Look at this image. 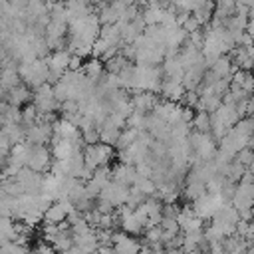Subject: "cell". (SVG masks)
Returning a JSON list of instances; mask_svg holds the SVG:
<instances>
[{"mask_svg": "<svg viewBox=\"0 0 254 254\" xmlns=\"http://www.w3.org/2000/svg\"><path fill=\"white\" fill-rule=\"evenodd\" d=\"M189 143L192 153L200 159V161H212L218 147H216V139L208 133H198V131H190L189 133Z\"/></svg>", "mask_w": 254, "mask_h": 254, "instance_id": "1", "label": "cell"}, {"mask_svg": "<svg viewBox=\"0 0 254 254\" xmlns=\"http://www.w3.org/2000/svg\"><path fill=\"white\" fill-rule=\"evenodd\" d=\"M32 103L36 105L38 113H54V111L60 109V103L54 97L52 83H42L40 87H36L34 93H32Z\"/></svg>", "mask_w": 254, "mask_h": 254, "instance_id": "2", "label": "cell"}, {"mask_svg": "<svg viewBox=\"0 0 254 254\" xmlns=\"http://www.w3.org/2000/svg\"><path fill=\"white\" fill-rule=\"evenodd\" d=\"M50 165H52V151L46 145H32L30 143L26 167H30L32 171H38V173H48Z\"/></svg>", "mask_w": 254, "mask_h": 254, "instance_id": "3", "label": "cell"}, {"mask_svg": "<svg viewBox=\"0 0 254 254\" xmlns=\"http://www.w3.org/2000/svg\"><path fill=\"white\" fill-rule=\"evenodd\" d=\"M26 127V141L32 145H46L52 141L54 135V123H46L38 117L36 123L32 125H24Z\"/></svg>", "mask_w": 254, "mask_h": 254, "instance_id": "4", "label": "cell"}, {"mask_svg": "<svg viewBox=\"0 0 254 254\" xmlns=\"http://www.w3.org/2000/svg\"><path fill=\"white\" fill-rule=\"evenodd\" d=\"M14 179H16V181L22 185L24 192H28V194H38V192H42L44 173L32 171L30 167H22V169L16 173V177H14Z\"/></svg>", "mask_w": 254, "mask_h": 254, "instance_id": "5", "label": "cell"}, {"mask_svg": "<svg viewBox=\"0 0 254 254\" xmlns=\"http://www.w3.org/2000/svg\"><path fill=\"white\" fill-rule=\"evenodd\" d=\"M99 196H101V198H105V200H109V202L117 208V206H121V204H125V202H127L129 187H127V185H121V183H117V181H109V183L101 189Z\"/></svg>", "mask_w": 254, "mask_h": 254, "instance_id": "6", "label": "cell"}, {"mask_svg": "<svg viewBox=\"0 0 254 254\" xmlns=\"http://www.w3.org/2000/svg\"><path fill=\"white\" fill-rule=\"evenodd\" d=\"M246 143H248V137H244V135L236 133V131H234V127H230V129L226 131V135L218 139V149H220L222 153H226V155H230V157L234 159V155H236L242 147H246Z\"/></svg>", "mask_w": 254, "mask_h": 254, "instance_id": "7", "label": "cell"}, {"mask_svg": "<svg viewBox=\"0 0 254 254\" xmlns=\"http://www.w3.org/2000/svg\"><path fill=\"white\" fill-rule=\"evenodd\" d=\"M177 222H179V226H181V232L200 230V228L204 226V220H202L200 216H196L194 210H192V206H189V204L181 206V210H179V214H177Z\"/></svg>", "mask_w": 254, "mask_h": 254, "instance_id": "8", "label": "cell"}, {"mask_svg": "<svg viewBox=\"0 0 254 254\" xmlns=\"http://www.w3.org/2000/svg\"><path fill=\"white\" fill-rule=\"evenodd\" d=\"M133 95L129 97V103H131V109L133 111H139V113H151L155 103L159 101V97L151 91H131Z\"/></svg>", "mask_w": 254, "mask_h": 254, "instance_id": "9", "label": "cell"}, {"mask_svg": "<svg viewBox=\"0 0 254 254\" xmlns=\"http://www.w3.org/2000/svg\"><path fill=\"white\" fill-rule=\"evenodd\" d=\"M147 133L157 141H167L171 137V125L155 113H147Z\"/></svg>", "mask_w": 254, "mask_h": 254, "instance_id": "10", "label": "cell"}, {"mask_svg": "<svg viewBox=\"0 0 254 254\" xmlns=\"http://www.w3.org/2000/svg\"><path fill=\"white\" fill-rule=\"evenodd\" d=\"M6 103L8 105H16V107H20V105H26V103H30L32 101V91H30V87L26 85V83H18V85H14L12 89H8L6 91Z\"/></svg>", "mask_w": 254, "mask_h": 254, "instance_id": "11", "label": "cell"}, {"mask_svg": "<svg viewBox=\"0 0 254 254\" xmlns=\"http://www.w3.org/2000/svg\"><path fill=\"white\" fill-rule=\"evenodd\" d=\"M135 177H137L135 165H125V163H119V165L111 167V181H117V183H121V185L131 187V185L135 183Z\"/></svg>", "mask_w": 254, "mask_h": 254, "instance_id": "12", "label": "cell"}, {"mask_svg": "<svg viewBox=\"0 0 254 254\" xmlns=\"http://www.w3.org/2000/svg\"><path fill=\"white\" fill-rule=\"evenodd\" d=\"M161 95H163V99H169V101L179 103V101H181V97L185 95V87H183V83H181V81L165 77V79H163V83H161Z\"/></svg>", "mask_w": 254, "mask_h": 254, "instance_id": "13", "label": "cell"}, {"mask_svg": "<svg viewBox=\"0 0 254 254\" xmlns=\"http://www.w3.org/2000/svg\"><path fill=\"white\" fill-rule=\"evenodd\" d=\"M161 69H163V75H165V77L177 79V81H181V77H183V73H185V67H183L181 60H179V54H175V56H171V58H165L163 64H161Z\"/></svg>", "mask_w": 254, "mask_h": 254, "instance_id": "14", "label": "cell"}, {"mask_svg": "<svg viewBox=\"0 0 254 254\" xmlns=\"http://www.w3.org/2000/svg\"><path fill=\"white\" fill-rule=\"evenodd\" d=\"M97 129H99V143H105V145L115 147V143H117V139H119L121 129H119V127H115L109 119H105L101 125H97Z\"/></svg>", "mask_w": 254, "mask_h": 254, "instance_id": "15", "label": "cell"}, {"mask_svg": "<svg viewBox=\"0 0 254 254\" xmlns=\"http://www.w3.org/2000/svg\"><path fill=\"white\" fill-rule=\"evenodd\" d=\"M115 254H139L141 250V242H137L135 238H131V234L123 232V236L113 244Z\"/></svg>", "mask_w": 254, "mask_h": 254, "instance_id": "16", "label": "cell"}, {"mask_svg": "<svg viewBox=\"0 0 254 254\" xmlns=\"http://www.w3.org/2000/svg\"><path fill=\"white\" fill-rule=\"evenodd\" d=\"M234 64H232V58L228 54H222L220 58H216V62L210 65V71L216 75V77H230L232 71H234Z\"/></svg>", "mask_w": 254, "mask_h": 254, "instance_id": "17", "label": "cell"}, {"mask_svg": "<svg viewBox=\"0 0 254 254\" xmlns=\"http://www.w3.org/2000/svg\"><path fill=\"white\" fill-rule=\"evenodd\" d=\"M230 202L236 206V210H248L254 206V198L250 196V192L246 190L244 185H236V190H234V196Z\"/></svg>", "mask_w": 254, "mask_h": 254, "instance_id": "18", "label": "cell"}, {"mask_svg": "<svg viewBox=\"0 0 254 254\" xmlns=\"http://www.w3.org/2000/svg\"><path fill=\"white\" fill-rule=\"evenodd\" d=\"M67 216L65 208L62 206L60 200H54L46 210H44V220L42 222H50V224H58V222H64Z\"/></svg>", "mask_w": 254, "mask_h": 254, "instance_id": "19", "label": "cell"}, {"mask_svg": "<svg viewBox=\"0 0 254 254\" xmlns=\"http://www.w3.org/2000/svg\"><path fill=\"white\" fill-rule=\"evenodd\" d=\"M81 71L85 73V77H89L91 81H95V83H97V81L101 79V75L105 73V65H103V62H101V60L91 58L89 62H85V64H83Z\"/></svg>", "mask_w": 254, "mask_h": 254, "instance_id": "20", "label": "cell"}, {"mask_svg": "<svg viewBox=\"0 0 254 254\" xmlns=\"http://www.w3.org/2000/svg\"><path fill=\"white\" fill-rule=\"evenodd\" d=\"M50 244L54 246V250H56L58 254H62L64 250L71 248V246H73V236H71V228H67V230H58V232H56V236L52 238V242H50Z\"/></svg>", "mask_w": 254, "mask_h": 254, "instance_id": "21", "label": "cell"}, {"mask_svg": "<svg viewBox=\"0 0 254 254\" xmlns=\"http://www.w3.org/2000/svg\"><path fill=\"white\" fill-rule=\"evenodd\" d=\"M0 129L6 133V137L10 139L12 145L26 141V127H24L22 123H4Z\"/></svg>", "mask_w": 254, "mask_h": 254, "instance_id": "22", "label": "cell"}, {"mask_svg": "<svg viewBox=\"0 0 254 254\" xmlns=\"http://www.w3.org/2000/svg\"><path fill=\"white\" fill-rule=\"evenodd\" d=\"M91 151H93V155H95L99 167H101V165H109L111 159L115 157L113 147H111V145H105V143H93V145H91Z\"/></svg>", "mask_w": 254, "mask_h": 254, "instance_id": "23", "label": "cell"}, {"mask_svg": "<svg viewBox=\"0 0 254 254\" xmlns=\"http://www.w3.org/2000/svg\"><path fill=\"white\" fill-rule=\"evenodd\" d=\"M234 6H236V0H214V20L218 22H224L228 16L234 14Z\"/></svg>", "mask_w": 254, "mask_h": 254, "instance_id": "24", "label": "cell"}, {"mask_svg": "<svg viewBox=\"0 0 254 254\" xmlns=\"http://www.w3.org/2000/svg\"><path fill=\"white\" fill-rule=\"evenodd\" d=\"M190 127L198 133H208L210 131V113L206 111H196L192 115V121H190Z\"/></svg>", "mask_w": 254, "mask_h": 254, "instance_id": "25", "label": "cell"}, {"mask_svg": "<svg viewBox=\"0 0 254 254\" xmlns=\"http://www.w3.org/2000/svg\"><path fill=\"white\" fill-rule=\"evenodd\" d=\"M137 135H139L137 129H133V127H123L121 133H119V139H117L115 147H117V149H127L131 143L137 141Z\"/></svg>", "mask_w": 254, "mask_h": 254, "instance_id": "26", "label": "cell"}, {"mask_svg": "<svg viewBox=\"0 0 254 254\" xmlns=\"http://www.w3.org/2000/svg\"><path fill=\"white\" fill-rule=\"evenodd\" d=\"M145 196H153L155 194V190H157V185L151 181V177H141V175H137L135 177V183H133Z\"/></svg>", "mask_w": 254, "mask_h": 254, "instance_id": "27", "label": "cell"}, {"mask_svg": "<svg viewBox=\"0 0 254 254\" xmlns=\"http://www.w3.org/2000/svg\"><path fill=\"white\" fill-rule=\"evenodd\" d=\"M127 64H129V60H125V58L117 52V54H115L113 58H109L103 65H105V71H109V73H119Z\"/></svg>", "mask_w": 254, "mask_h": 254, "instance_id": "28", "label": "cell"}, {"mask_svg": "<svg viewBox=\"0 0 254 254\" xmlns=\"http://www.w3.org/2000/svg\"><path fill=\"white\" fill-rule=\"evenodd\" d=\"M127 127H133L137 131H147V113L131 111V115L127 117Z\"/></svg>", "mask_w": 254, "mask_h": 254, "instance_id": "29", "label": "cell"}, {"mask_svg": "<svg viewBox=\"0 0 254 254\" xmlns=\"http://www.w3.org/2000/svg\"><path fill=\"white\" fill-rule=\"evenodd\" d=\"M204 192H206V185H202V183H187V187H185V198H189V200H196Z\"/></svg>", "mask_w": 254, "mask_h": 254, "instance_id": "30", "label": "cell"}, {"mask_svg": "<svg viewBox=\"0 0 254 254\" xmlns=\"http://www.w3.org/2000/svg\"><path fill=\"white\" fill-rule=\"evenodd\" d=\"M38 117H40V113H38L36 105H34L32 101L26 103L24 109H22V125H32V123L38 121Z\"/></svg>", "mask_w": 254, "mask_h": 254, "instance_id": "31", "label": "cell"}, {"mask_svg": "<svg viewBox=\"0 0 254 254\" xmlns=\"http://www.w3.org/2000/svg\"><path fill=\"white\" fill-rule=\"evenodd\" d=\"M246 171H248V169H246L244 165H240L238 161H232V163H230V167H228L226 179H228L230 183H236V185H238V181L242 179V175H244Z\"/></svg>", "mask_w": 254, "mask_h": 254, "instance_id": "32", "label": "cell"}, {"mask_svg": "<svg viewBox=\"0 0 254 254\" xmlns=\"http://www.w3.org/2000/svg\"><path fill=\"white\" fill-rule=\"evenodd\" d=\"M145 198H147V196H145V194H143L135 185H131V187H129V196H127V202H125V204H127V206H131V208H135V206L143 204V202H145Z\"/></svg>", "mask_w": 254, "mask_h": 254, "instance_id": "33", "label": "cell"}, {"mask_svg": "<svg viewBox=\"0 0 254 254\" xmlns=\"http://www.w3.org/2000/svg\"><path fill=\"white\" fill-rule=\"evenodd\" d=\"M234 161H238L240 165H244L246 169L254 163V149H250V147H242L236 155H234Z\"/></svg>", "mask_w": 254, "mask_h": 254, "instance_id": "34", "label": "cell"}, {"mask_svg": "<svg viewBox=\"0 0 254 254\" xmlns=\"http://www.w3.org/2000/svg\"><path fill=\"white\" fill-rule=\"evenodd\" d=\"M202 232H204V238H206L208 242H220V240H224V234H222L216 226H212V224H208L206 230H202Z\"/></svg>", "mask_w": 254, "mask_h": 254, "instance_id": "35", "label": "cell"}, {"mask_svg": "<svg viewBox=\"0 0 254 254\" xmlns=\"http://www.w3.org/2000/svg\"><path fill=\"white\" fill-rule=\"evenodd\" d=\"M161 228L163 230H169V232H181V226H179V222H177V218H165L163 216V220H161Z\"/></svg>", "mask_w": 254, "mask_h": 254, "instance_id": "36", "label": "cell"}, {"mask_svg": "<svg viewBox=\"0 0 254 254\" xmlns=\"http://www.w3.org/2000/svg\"><path fill=\"white\" fill-rule=\"evenodd\" d=\"M32 254H58L50 242H40L32 248Z\"/></svg>", "mask_w": 254, "mask_h": 254, "instance_id": "37", "label": "cell"}, {"mask_svg": "<svg viewBox=\"0 0 254 254\" xmlns=\"http://www.w3.org/2000/svg\"><path fill=\"white\" fill-rule=\"evenodd\" d=\"M181 101H183V105L194 109V105H196V101H198V93H196V91H185V95L181 97Z\"/></svg>", "mask_w": 254, "mask_h": 254, "instance_id": "38", "label": "cell"}, {"mask_svg": "<svg viewBox=\"0 0 254 254\" xmlns=\"http://www.w3.org/2000/svg\"><path fill=\"white\" fill-rule=\"evenodd\" d=\"M60 111L65 115V113H73V111H77V101H73V99H65V101H62L60 103Z\"/></svg>", "mask_w": 254, "mask_h": 254, "instance_id": "39", "label": "cell"}, {"mask_svg": "<svg viewBox=\"0 0 254 254\" xmlns=\"http://www.w3.org/2000/svg\"><path fill=\"white\" fill-rule=\"evenodd\" d=\"M81 67H83V60H81V56H75V54H71L67 69H71V71H79Z\"/></svg>", "mask_w": 254, "mask_h": 254, "instance_id": "40", "label": "cell"}, {"mask_svg": "<svg viewBox=\"0 0 254 254\" xmlns=\"http://www.w3.org/2000/svg\"><path fill=\"white\" fill-rule=\"evenodd\" d=\"M10 147H12L10 139H8V137H6V133L0 129V149H4V151H10Z\"/></svg>", "mask_w": 254, "mask_h": 254, "instance_id": "41", "label": "cell"}, {"mask_svg": "<svg viewBox=\"0 0 254 254\" xmlns=\"http://www.w3.org/2000/svg\"><path fill=\"white\" fill-rule=\"evenodd\" d=\"M181 254H200V252L198 250H189V252L187 250H181Z\"/></svg>", "mask_w": 254, "mask_h": 254, "instance_id": "42", "label": "cell"}, {"mask_svg": "<svg viewBox=\"0 0 254 254\" xmlns=\"http://www.w3.org/2000/svg\"><path fill=\"white\" fill-rule=\"evenodd\" d=\"M246 254H254V242L248 246V250H246Z\"/></svg>", "mask_w": 254, "mask_h": 254, "instance_id": "43", "label": "cell"}, {"mask_svg": "<svg viewBox=\"0 0 254 254\" xmlns=\"http://www.w3.org/2000/svg\"><path fill=\"white\" fill-rule=\"evenodd\" d=\"M105 254H115V250H109V252H105Z\"/></svg>", "mask_w": 254, "mask_h": 254, "instance_id": "44", "label": "cell"}, {"mask_svg": "<svg viewBox=\"0 0 254 254\" xmlns=\"http://www.w3.org/2000/svg\"><path fill=\"white\" fill-rule=\"evenodd\" d=\"M200 254H206V252H200Z\"/></svg>", "mask_w": 254, "mask_h": 254, "instance_id": "45", "label": "cell"}]
</instances>
